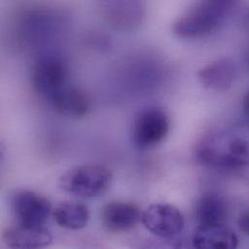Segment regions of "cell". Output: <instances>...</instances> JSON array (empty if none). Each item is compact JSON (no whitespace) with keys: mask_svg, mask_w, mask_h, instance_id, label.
Instances as JSON below:
<instances>
[{"mask_svg":"<svg viewBox=\"0 0 249 249\" xmlns=\"http://www.w3.org/2000/svg\"><path fill=\"white\" fill-rule=\"evenodd\" d=\"M201 163L213 168L249 166V124L215 130L200 141L196 149Z\"/></svg>","mask_w":249,"mask_h":249,"instance_id":"cell-1","label":"cell"},{"mask_svg":"<svg viewBox=\"0 0 249 249\" xmlns=\"http://www.w3.org/2000/svg\"><path fill=\"white\" fill-rule=\"evenodd\" d=\"M230 1H203L196 4L174 23V33L184 39L209 35L223 21L232 7Z\"/></svg>","mask_w":249,"mask_h":249,"instance_id":"cell-2","label":"cell"},{"mask_svg":"<svg viewBox=\"0 0 249 249\" xmlns=\"http://www.w3.org/2000/svg\"><path fill=\"white\" fill-rule=\"evenodd\" d=\"M113 175L101 165H82L65 172L59 178L60 188L81 198H95L111 187Z\"/></svg>","mask_w":249,"mask_h":249,"instance_id":"cell-3","label":"cell"},{"mask_svg":"<svg viewBox=\"0 0 249 249\" xmlns=\"http://www.w3.org/2000/svg\"><path fill=\"white\" fill-rule=\"evenodd\" d=\"M170 130L168 115L161 109L148 108L138 114L133 125V141L142 149L151 148L165 140Z\"/></svg>","mask_w":249,"mask_h":249,"instance_id":"cell-4","label":"cell"},{"mask_svg":"<svg viewBox=\"0 0 249 249\" xmlns=\"http://www.w3.org/2000/svg\"><path fill=\"white\" fill-rule=\"evenodd\" d=\"M12 208L18 225L30 228L43 227L52 212L47 198L28 190L19 191L14 196Z\"/></svg>","mask_w":249,"mask_h":249,"instance_id":"cell-5","label":"cell"},{"mask_svg":"<svg viewBox=\"0 0 249 249\" xmlns=\"http://www.w3.org/2000/svg\"><path fill=\"white\" fill-rule=\"evenodd\" d=\"M68 77L66 64L59 58L48 56L36 62L32 69L31 85L36 92L50 99L63 89Z\"/></svg>","mask_w":249,"mask_h":249,"instance_id":"cell-6","label":"cell"},{"mask_svg":"<svg viewBox=\"0 0 249 249\" xmlns=\"http://www.w3.org/2000/svg\"><path fill=\"white\" fill-rule=\"evenodd\" d=\"M142 222L152 234L170 238L179 234L184 227L182 213L174 206L167 204H154L143 213Z\"/></svg>","mask_w":249,"mask_h":249,"instance_id":"cell-7","label":"cell"},{"mask_svg":"<svg viewBox=\"0 0 249 249\" xmlns=\"http://www.w3.org/2000/svg\"><path fill=\"white\" fill-rule=\"evenodd\" d=\"M142 213L138 206L126 202H111L102 212V221L106 229L115 233L127 232L142 220Z\"/></svg>","mask_w":249,"mask_h":249,"instance_id":"cell-8","label":"cell"},{"mask_svg":"<svg viewBox=\"0 0 249 249\" xmlns=\"http://www.w3.org/2000/svg\"><path fill=\"white\" fill-rule=\"evenodd\" d=\"M237 75V65L231 58L214 60L198 72V78L202 86L216 91H224L231 89Z\"/></svg>","mask_w":249,"mask_h":249,"instance_id":"cell-9","label":"cell"},{"mask_svg":"<svg viewBox=\"0 0 249 249\" xmlns=\"http://www.w3.org/2000/svg\"><path fill=\"white\" fill-rule=\"evenodd\" d=\"M55 111L71 119H83L91 109L89 97L81 89L64 87L51 98Z\"/></svg>","mask_w":249,"mask_h":249,"instance_id":"cell-10","label":"cell"},{"mask_svg":"<svg viewBox=\"0 0 249 249\" xmlns=\"http://www.w3.org/2000/svg\"><path fill=\"white\" fill-rule=\"evenodd\" d=\"M3 240L12 249H43L53 243L51 233L44 227L30 228L20 225L7 229Z\"/></svg>","mask_w":249,"mask_h":249,"instance_id":"cell-11","label":"cell"},{"mask_svg":"<svg viewBox=\"0 0 249 249\" xmlns=\"http://www.w3.org/2000/svg\"><path fill=\"white\" fill-rule=\"evenodd\" d=\"M195 249H238L236 234L224 224L200 226L193 238Z\"/></svg>","mask_w":249,"mask_h":249,"instance_id":"cell-12","label":"cell"},{"mask_svg":"<svg viewBox=\"0 0 249 249\" xmlns=\"http://www.w3.org/2000/svg\"><path fill=\"white\" fill-rule=\"evenodd\" d=\"M227 215V203L217 193H207L197 203L196 217L200 226L224 224Z\"/></svg>","mask_w":249,"mask_h":249,"instance_id":"cell-13","label":"cell"},{"mask_svg":"<svg viewBox=\"0 0 249 249\" xmlns=\"http://www.w3.org/2000/svg\"><path fill=\"white\" fill-rule=\"evenodd\" d=\"M53 217L62 228L80 230L88 225L89 211L87 206L81 203L63 202L53 210Z\"/></svg>","mask_w":249,"mask_h":249,"instance_id":"cell-14","label":"cell"},{"mask_svg":"<svg viewBox=\"0 0 249 249\" xmlns=\"http://www.w3.org/2000/svg\"><path fill=\"white\" fill-rule=\"evenodd\" d=\"M239 225L241 230L249 236V212L246 213L245 214H243L240 218L239 221Z\"/></svg>","mask_w":249,"mask_h":249,"instance_id":"cell-15","label":"cell"},{"mask_svg":"<svg viewBox=\"0 0 249 249\" xmlns=\"http://www.w3.org/2000/svg\"><path fill=\"white\" fill-rule=\"evenodd\" d=\"M243 109L245 114L247 115V117L249 119V90L246 93L244 100H243Z\"/></svg>","mask_w":249,"mask_h":249,"instance_id":"cell-16","label":"cell"},{"mask_svg":"<svg viewBox=\"0 0 249 249\" xmlns=\"http://www.w3.org/2000/svg\"><path fill=\"white\" fill-rule=\"evenodd\" d=\"M244 22H245V25H246V27L248 28L249 30V12L246 15V17H245V20H244Z\"/></svg>","mask_w":249,"mask_h":249,"instance_id":"cell-17","label":"cell"},{"mask_svg":"<svg viewBox=\"0 0 249 249\" xmlns=\"http://www.w3.org/2000/svg\"><path fill=\"white\" fill-rule=\"evenodd\" d=\"M248 63H249V54H248Z\"/></svg>","mask_w":249,"mask_h":249,"instance_id":"cell-18","label":"cell"}]
</instances>
